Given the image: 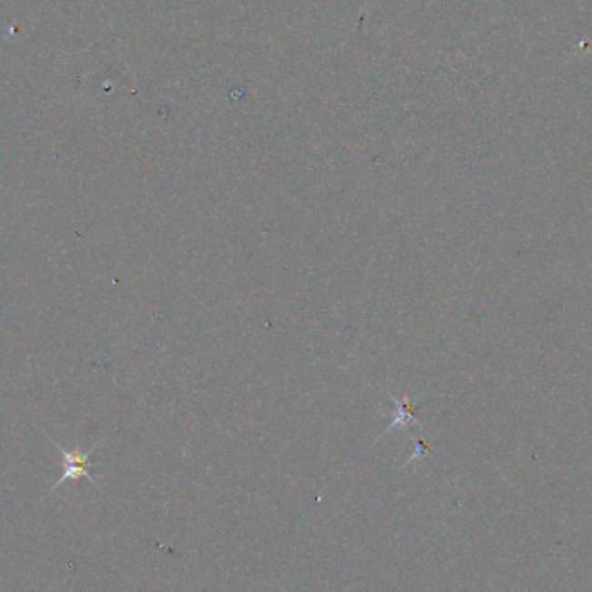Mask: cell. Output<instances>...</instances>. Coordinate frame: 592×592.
Returning a JSON list of instances; mask_svg holds the SVG:
<instances>
[{
	"label": "cell",
	"instance_id": "cell-1",
	"mask_svg": "<svg viewBox=\"0 0 592 592\" xmlns=\"http://www.w3.org/2000/svg\"><path fill=\"white\" fill-rule=\"evenodd\" d=\"M49 439H51V437H49ZM51 442L56 445L57 450H59L61 456H63V475H61V479L51 487L49 492H54V490H57L61 485H64L66 481H78L80 479H87V480L91 481L93 485L99 487L97 480H95L93 475H91V468L94 466L93 461H91V456L95 452V449L101 445V442L93 445V447H91L89 450H85V452H82V450H68V449H64L63 445L57 444L54 439H51Z\"/></svg>",
	"mask_w": 592,
	"mask_h": 592
}]
</instances>
